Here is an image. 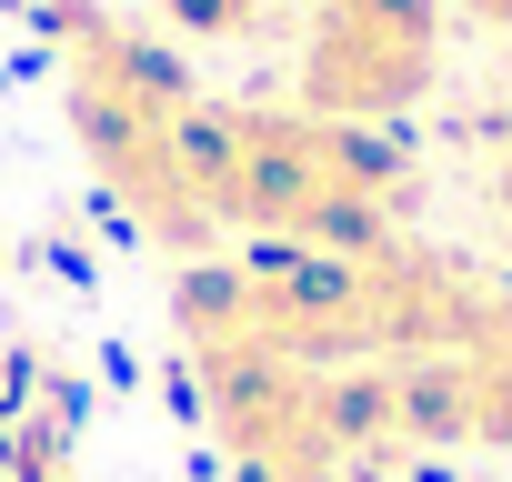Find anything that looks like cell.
Listing matches in <instances>:
<instances>
[{"mask_svg":"<svg viewBox=\"0 0 512 482\" xmlns=\"http://www.w3.org/2000/svg\"><path fill=\"white\" fill-rule=\"evenodd\" d=\"M51 41H61V91H71V131L91 151V171L111 181V201L171 241V252H211V211L191 181V71L141 41L131 21L91 11V0H51Z\"/></svg>","mask_w":512,"mask_h":482,"instance_id":"obj_2","label":"cell"},{"mask_svg":"<svg viewBox=\"0 0 512 482\" xmlns=\"http://www.w3.org/2000/svg\"><path fill=\"white\" fill-rule=\"evenodd\" d=\"M472 21H492V31H512V0H462Z\"/></svg>","mask_w":512,"mask_h":482,"instance_id":"obj_6","label":"cell"},{"mask_svg":"<svg viewBox=\"0 0 512 482\" xmlns=\"http://www.w3.org/2000/svg\"><path fill=\"white\" fill-rule=\"evenodd\" d=\"M442 31H452L442 0H312L302 61H292V111L352 121V131L402 121L442 81Z\"/></svg>","mask_w":512,"mask_h":482,"instance_id":"obj_3","label":"cell"},{"mask_svg":"<svg viewBox=\"0 0 512 482\" xmlns=\"http://www.w3.org/2000/svg\"><path fill=\"white\" fill-rule=\"evenodd\" d=\"M492 201L512 211V141H502V171H492Z\"/></svg>","mask_w":512,"mask_h":482,"instance_id":"obj_7","label":"cell"},{"mask_svg":"<svg viewBox=\"0 0 512 482\" xmlns=\"http://www.w3.org/2000/svg\"><path fill=\"white\" fill-rule=\"evenodd\" d=\"M322 482H382V472H362V462H352V472H322Z\"/></svg>","mask_w":512,"mask_h":482,"instance_id":"obj_8","label":"cell"},{"mask_svg":"<svg viewBox=\"0 0 512 482\" xmlns=\"http://www.w3.org/2000/svg\"><path fill=\"white\" fill-rule=\"evenodd\" d=\"M161 11H171L181 31H201V41H241V31H262L272 0H161Z\"/></svg>","mask_w":512,"mask_h":482,"instance_id":"obj_5","label":"cell"},{"mask_svg":"<svg viewBox=\"0 0 512 482\" xmlns=\"http://www.w3.org/2000/svg\"><path fill=\"white\" fill-rule=\"evenodd\" d=\"M442 442L512 452V292L482 312L472 342L382 362V452H442Z\"/></svg>","mask_w":512,"mask_h":482,"instance_id":"obj_4","label":"cell"},{"mask_svg":"<svg viewBox=\"0 0 512 482\" xmlns=\"http://www.w3.org/2000/svg\"><path fill=\"white\" fill-rule=\"evenodd\" d=\"M191 181L211 231H272L282 252H362L402 231V151L352 121H312L292 101H201Z\"/></svg>","mask_w":512,"mask_h":482,"instance_id":"obj_1","label":"cell"}]
</instances>
